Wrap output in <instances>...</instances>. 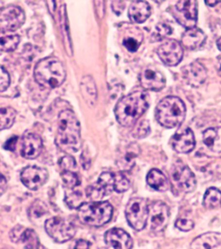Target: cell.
Returning <instances> with one entry per match:
<instances>
[{"label":"cell","mask_w":221,"mask_h":249,"mask_svg":"<svg viewBox=\"0 0 221 249\" xmlns=\"http://www.w3.org/2000/svg\"><path fill=\"white\" fill-rule=\"evenodd\" d=\"M57 133L55 143L62 151L69 153L78 152L81 148V127L75 113L71 110H64L57 119Z\"/></svg>","instance_id":"obj_1"},{"label":"cell","mask_w":221,"mask_h":249,"mask_svg":"<svg viewBox=\"0 0 221 249\" xmlns=\"http://www.w3.org/2000/svg\"><path fill=\"white\" fill-rule=\"evenodd\" d=\"M182 76L187 84L199 88L207 79V70L205 67L199 62H193L189 65H187L182 69Z\"/></svg>","instance_id":"obj_17"},{"label":"cell","mask_w":221,"mask_h":249,"mask_svg":"<svg viewBox=\"0 0 221 249\" xmlns=\"http://www.w3.org/2000/svg\"><path fill=\"white\" fill-rule=\"evenodd\" d=\"M217 70L221 76V55L218 56V59H217Z\"/></svg>","instance_id":"obj_47"},{"label":"cell","mask_w":221,"mask_h":249,"mask_svg":"<svg viewBox=\"0 0 221 249\" xmlns=\"http://www.w3.org/2000/svg\"><path fill=\"white\" fill-rule=\"evenodd\" d=\"M128 16L133 23L141 24L151 16V6L143 0H134L129 6Z\"/></svg>","instance_id":"obj_23"},{"label":"cell","mask_w":221,"mask_h":249,"mask_svg":"<svg viewBox=\"0 0 221 249\" xmlns=\"http://www.w3.org/2000/svg\"><path fill=\"white\" fill-rule=\"evenodd\" d=\"M205 2L209 6H215L221 2V0H205Z\"/></svg>","instance_id":"obj_46"},{"label":"cell","mask_w":221,"mask_h":249,"mask_svg":"<svg viewBox=\"0 0 221 249\" xmlns=\"http://www.w3.org/2000/svg\"><path fill=\"white\" fill-rule=\"evenodd\" d=\"M43 148L42 140L35 133H26L22 140L21 154L26 159H35L41 154Z\"/></svg>","instance_id":"obj_20"},{"label":"cell","mask_w":221,"mask_h":249,"mask_svg":"<svg viewBox=\"0 0 221 249\" xmlns=\"http://www.w3.org/2000/svg\"><path fill=\"white\" fill-rule=\"evenodd\" d=\"M194 226H195L194 222L187 218H179L175 223V227L178 230H180V231H184V232H188L190 230H193Z\"/></svg>","instance_id":"obj_39"},{"label":"cell","mask_w":221,"mask_h":249,"mask_svg":"<svg viewBox=\"0 0 221 249\" xmlns=\"http://www.w3.org/2000/svg\"><path fill=\"white\" fill-rule=\"evenodd\" d=\"M113 212V206L107 201H93L78 207V217L89 227H102L111 221Z\"/></svg>","instance_id":"obj_5"},{"label":"cell","mask_w":221,"mask_h":249,"mask_svg":"<svg viewBox=\"0 0 221 249\" xmlns=\"http://www.w3.org/2000/svg\"><path fill=\"white\" fill-rule=\"evenodd\" d=\"M61 177H62V179H63V184L66 188L74 189V188L78 187L80 185L79 177L74 171L65 170V171L62 172Z\"/></svg>","instance_id":"obj_32"},{"label":"cell","mask_w":221,"mask_h":249,"mask_svg":"<svg viewBox=\"0 0 221 249\" xmlns=\"http://www.w3.org/2000/svg\"><path fill=\"white\" fill-rule=\"evenodd\" d=\"M207 37L205 33L196 27L187 29V31L181 37V44L186 49L195 51L203 46L206 42Z\"/></svg>","instance_id":"obj_21"},{"label":"cell","mask_w":221,"mask_h":249,"mask_svg":"<svg viewBox=\"0 0 221 249\" xmlns=\"http://www.w3.org/2000/svg\"><path fill=\"white\" fill-rule=\"evenodd\" d=\"M91 247V243L86 241V240H79L77 241L76 245H75V248L76 249H87V248H90Z\"/></svg>","instance_id":"obj_44"},{"label":"cell","mask_w":221,"mask_h":249,"mask_svg":"<svg viewBox=\"0 0 221 249\" xmlns=\"http://www.w3.org/2000/svg\"><path fill=\"white\" fill-rule=\"evenodd\" d=\"M169 208L162 201H156L149 206V218L151 228L155 232H163L169 222Z\"/></svg>","instance_id":"obj_12"},{"label":"cell","mask_w":221,"mask_h":249,"mask_svg":"<svg viewBox=\"0 0 221 249\" xmlns=\"http://www.w3.org/2000/svg\"><path fill=\"white\" fill-rule=\"evenodd\" d=\"M94 4L98 16L102 18L104 16V0H94Z\"/></svg>","instance_id":"obj_41"},{"label":"cell","mask_w":221,"mask_h":249,"mask_svg":"<svg viewBox=\"0 0 221 249\" xmlns=\"http://www.w3.org/2000/svg\"><path fill=\"white\" fill-rule=\"evenodd\" d=\"M46 233L53 241L65 243L75 236L76 229L73 224L61 216H54L45 222Z\"/></svg>","instance_id":"obj_8"},{"label":"cell","mask_w":221,"mask_h":249,"mask_svg":"<svg viewBox=\"0 0 221 249\" xmlns=\"http://www.w3.org/2000/svg\"><path fill=\"white\" fill-rule=\"evenodd\" d=\"M205 145L215 153H221V127L208 128L203 133Z\"/></svg>","instance_id":"obj_27"},{"label":"cell","mask_w":221,"mask_h":249,"mask_svg":"<svg viewBox=\"0 0 221 249\" xmlns=\"http://www.w3.org/2000/svg\"><path fill=\"white\" fill-rule=\"evenodd\" d=\"M66 69L63 63L55 57H46L37 63L34 76L38 84L44 89H55L66 80Z\"/></svg>","instance_id":"obj_3"},{"label":"cell","mask_w":221,"mask_h":249,"mask_svg":"<svg viewBox=\"0 0 221 249\" xmlns=\"http://www.w3.org/2000/svg\"><path fill=\"white\" fill-rule=\"evenodd\" d=\"M129 189V180L123 174H115V191L118 193L126 192Z\"/></svg>","instance_id":"obj_34"},{"label":"cell","mask_w":221,"mask_h":249,"mask_svg":"<svg viewBox=\"0 0 221 249\" xmlns=\"http://www.w3.org/2000/svg\"><path fill=\"white\" fill-rule=\"evenodd\" d=\"M176 21L187 29L194 28L198 20L197 0H179L172 11Z\"/></svg>","instance_id":"obj_9"},{"label":"cell","mask_w":221,"mask_h":249,"mask_svg":"<svg viewBox=\"0 0 221 249\" xmlns=\"http://www.w3.org/2000/svg\"><path fill=\"white\" fill-rule=\"evenodd\" d=\"M11 239L15 243L23 244V247L27 249H37L40 247L39 238L31 229L17 227L11 232Z\"/></svg>","instance_id":"obj_16"},{"label":"cell","mask_w":221,"mask_h":249,"mask_svg":"<svg viewBox=\"0 0 221 249\" xmlns=\"http://www.w3.org/2000/svg\"><path fill=\"white\" fill-rule=\"evenodd\" d=\"M113 191H115V174L102 172L97 183L86 189V195L93 201H101L104 196L110 195Z\"/></svg>","instance_id":"obj_11"},{"label":"cell","mask_w":221,"mask_h":249,"mask_svg":"<svg viewBox=\"0 0 221 249\" xmlns=\"http://www.w3.org/2000/svg\"><path fill=\"white\" fill-rule=\"evenodd\" d=\"M81 92L85 102L89 106L93 107L98 100V89L93 78L89 75H86L81 81Z\"/></svg>","instance_id":"obj_25"},{"label":"cell","mask_w":221,"mask_h":249,"mask_svg":"<svg viewBox=\"0 0 221 249\" xmlns=\"http://www.w3.org/2000/svg\"><path fill=\"white\" fill-rule=\"evenodd\" d=\"M18 43H20V36L0 30V52H14Z\"/></svg>","instance_id":"obj_28"},{"label":"cell","mask_w":221,"mask_h":249,"mask_svg":"<svg viewBox=\"0 0 221 249\" xmlns=\"http://www.w3.org/2000/svg\"><path fill=\"white\" fill-rule=\"evenodd\" d=\"M141 41H138L137 39H136V38L133 37H127L125 38L124 41H123V45L126 47V49L131 52V53H134L136 52L138 50L139 47V44H140Z\"/></svg>","instance_id":"obj_40"},{"label":"cell","mask_w":221,"mask_h":249,"mask_svg":"<svg viewBox=\"0 0 221 249\" xmlns=\"http://www.w3.org/2000/svg\"><path fill=\"white\" fill-rule=\"evenodd\" d=\"M104 241L110 248L129 249L132 248L133 242L130 235L122 229L115 228L105 233Z\"/></svg>","instance_id":"obj_19"},{"label":"cell","mask_w":221,"mask_h":249,"mask_svg":"<svg viewBox=\"0 0 221 249\" xmlns=\"http://www.w3.org/2000/svg\"><path fill=\"white\" fill-rule=\"evenodd\" d=\"M17 142V137H14L12 139H9L4 145V149L8 150V151H14L16 149V145Z\"/></svg>","instance_id":"obj_42"},{"label":"cell","mask_w":221,"mask_h":249,"mask_svg":"<svg viewBox=\"0 0 221 249\" xmlns=\"http://www.w3.org/2000/svg\"><path fill=\"white\" fill-rule=\"evenodd\" d=\"M196 147L194 132L190 128H187L176 132L172 138V148L180 154H187Z\"/></svg>","instance_id":"obj_18"},{"label":"cell","mask_w":221,"mask_h":249,"mask_svg":"<svg viewBox=\"0 0 221 249\" xmlns=\"http://www.w3.org/2000/svg\"><path fill=\"white\" fill-rule=\"evenodd\" d=\"M150 133V124L148 121H142L136 126V130L133 132L134 138L136 139H142L146 138Z\"/></svg>","instance_id":"obj_36"},{"label":"cell","mask_w":221,"mask_h":249,"mask_svg":"<svg viewBox=\"0 0 221 249\" xmlns=\"http://www.w3.org/2000/svg\"><path fill=\"white\" fill-rule=\"evenodd\" d=\"M187 114L185 103L177 97H166L156 108V119L162 126L174 128L184 122Z\"/></svg>","instance_id":"obj_4"},{"label":"cell","mask_w":221,"mask_h":249,"mask_svg":"<svg viewBox=\"0 0 221 249\" xmlns=\"http://www.w3.org/2000/svg\"><path fill=\"white\" fill-rule=\"evenodd\" d=\"M139 153L140 150L137 143H130L129 146L124 149L123 153L119 156L117 160L118 167L123 171L130 170L134 165V160H136V158L139 155Z\"/></svg>","instance_id":"obj_24"},{"label":"cell","mask_w":221,"mask_h":249,"mask_svg":"<svg viewBox=\"0 0 221 249\" xmlns=\"http://www.w3.org/2000/svg\"><path fill=\"white\" fill-rule=\"evenodd\" d=\"M60 27H61V32L63 35V39H64V43L66 45V49L69 52V54H72V52H71L72 45H71L69 27H68V18H67L65 5H62L61 11H60Z\"/></svg>","instance_id":"obj_29"},{"label":"cell","mask_w":221,"mask_h":249,"mask_svg":"<svg viewBox=\"0 0 221 249\" xmlns=\"http://www.w3.org/2000/svg\"><path fill=\"white\" fill-rule=\"evenodd\" d=\"M217 47H218V50L221 52V37L217 40Z\"/></svg>","instance_id":"obj_48"},{"label":"cell","mask_w":221,"mask_h":249,"mask_svg":"<svg viewBox=\"0 0 221 249\" xmlns=\"http://www.w3.org/2000/svg\"><path fill=\"white\" fill-rule=\"evenodd\" d=\"M170 180L172 191L175 194L190 193L196 189L197 180L191 170L181 162L174 164L170 171Z\"/></svg>","instance_id":"obj_6"},{"label":"cell","mask_w":221,"mask_h":249,"mask_svg":"<svg viewBox=\"0 0 221 249\" xmlns=\"http://www.w3.org/2000/svg\"><path fill=\"white\" fill-rule=\"evenodd\" d=\"M139 82L143 89L159 91L165 88L166 79L162 72L153 67H149L140 73Z\"/></svg>","instance_id":"obj_15"},{"label":"cell","mask_w":221,"mask_h":249,"mask_svg":"<svg viewBox=\"0 0 221 249\" xmlns=\"http://www.w3.org/2000/svg\"><path fill=\"white\" fill-rule=\"evenodd\" d=\"M203 205L208 209H214L221 206V192L216 188H210L206 191Z\"/></svg>","instance_id":"obj_30"},{"label":"cell","mask_w":221,"mask_h":249,"mask_svg":"<svg viewBox=\"0 0 221 249\" xmlns=\"http://www.w3.org/2000/svg\"><path fill=\"white\" fill-rule=\"evenodd\" d=\"M47 5L50 7V11L51 14H53L54 9H55V0H46Z\"/></svg>","instance_id":"obj_45"},{"label":"cell","mask_w":221,"mask_h":249,"mask_svg":"<svg viewBox=\"0 0 221 249\" xmlns=\"http://www.w3.org/2000/svg\"><path fill=\"white\" fill-rule=\"evenodd\" d=\"M147 181L151 188L160 192H164L169 189V181L166 176L159 169H152L147 176Z\"/></svg>","instance_id":"obj_26"},{"label":"cell","mask_w":221,"mask_h":249,"mask_svg":"<svg viewBox=\"0 0 221 249\" xmlns=\"http://www.w3.org/2000/svg\"><path fill=\"white\" fill-rule=\"evenodd\" d=\"M7 189V180L3 175L0 174V196L3 195Z\"/></svg>","instance_id":"obj_43"},{"label":"cell","mask_w":221,"mask_h":249,"mask_svg":"<svg viewBox=\"0 0 221 249\" xmlns=\"http://www.w3.org/2000/svg\"><path fill=\"white\" fill-rule=\"evenodd\" d=\"M49 178V172L46 169L37 166H28L23 169L21 174L22 183L32 191L41 188Z\"/></svg>","instance_id":"obj_14"},{"label":"cell","mask_w":221,"mask_h":249,"mask_svg":"<svg viewBox=\"0 0 221 249\" xmlns=\"http://www.w3.org/2000/svg\"><path fill=\"white\" fill-rule=\"evenodd\" d=\"M158 55L163 63L173 67L181 62L184 56V49L178 41L169 39L160 45Z\"/></svg>","instance_id":"obj_13"},{"label":"cell","mask_w":221,"mask_h":249,"mask_svg":"<svg viewBox=\"0 0 221 249\" xmlns=\"http://www.w3.org/2000/svg\"><path fill=\"white\" fill-rule=\"evenodd\" d=\"M17 112L11 107H0V130L11 128L16 120Z\"/></svg>","instance_id":"obj_31"},{"label":"cell","mask_w":221,"mask_h":249,"mask_svg":"<svg viewBox=\"0 0 221 249\" xmlns=\"http://www.w3.org/2000/svg\"><path fill=\"white\" fill-rule=\"evenodd\" d=\"M25 23L23 9L16 5H8L0 9V30L13 32Z\"/></svg>","instance_id":"obj_10"},{"label":"cell","mask_w":221,"mask_h":249,"mask_svg":"<svg viewBox=\"0 0 221 249\" xmlns=\"http://www.w3.org/2000/svg\"><path fill=\"white\" fill-rule=\"evenodd\" d=\"M11 83V78H9L8 72L3 68L2 66H0V92L6 90Z\"/></svg>","instance_id":"obj_38"},{"label":"cell","mask_w":221,"mask_h":249,"mask_svg":"<svg viewBox=\"0 0 221 249\" xmlns=\"http://www.w3.org/2000/svg\"><path fill=\"white\" fill-rule=\"evenodd\" d=\"M65 201L70 208H78L83 203V197L80 192H73L67 195Z\"/></svg>","instance_id":"obj_35"},{"label":"cell","mask_w":221,"mask_h":249,"mask_svg":"<svg viewBox=\"0 0 221 249\" xmlns=\"http://www.w3.org/2000/svg\"><path fill=\"white\" fill-rule=\"evenodd\" d=\"M60 166L62 168L63 171L65 170H71L74 171L77 167L76 165V161L74 159V157L68 155V156H65L60 160Z\"/></svg>","instance_id":"obj_37"},{"label":"cell","mask_w":221,"mask_h":249,"mask_svg":"<svg viewBox=\"0 0 221 249\" xmlns=\"http://www.w3.org/2000/svg\"><path fill=\"white\" fill-rule=\"evenodd\" d=\"M172 33V29L166 25V24H159L155 31L153 32L152 35V40L153 41H159V40H163L164 38H166L167 36H169Z\"/></svg>","instance_id":"obj_33"},{"label":"cell","mask_w":221,"mask_h":249,"mask_svg":"<svg viewBox=\"0 0 221 249\" xmlns=\"http://www.w3.org/2000/svg\"><path fill=\"white\" fill-rule=\"evenodd\" d=\"M127 222L136 231H141L146 228L149 219L148 201L143 198L131 199L125 209Z\"/></svg>","instance_id":"obj_7"},{"label":"cell","mask_w":221,"mask_h":249,"mask_svg":"<svg viewBox=\"0 0 221 249\" xmlns=\"http://www.w3.org/2000/svg\"><path fill=\"white\" fill-rule=\"evenodd\" d=\"M149 95L145 90L136 89L122 98L116 108L115 115L122 126H132L149 108Z\"/></svg>","instance_id":"obj_2"},{"label":"cell","mask_w":221,"mask_h":249,"mask_svg":"<svg viewBox=\"0 0 221 249\" xmlns=\"http://www.w3.org/2000/svg\"><path fill=\"white\" fill-rule=\"evenodd\" d=\"M193 249H221V233L209 232L197 237L191 242Z\"/></svg>","instance_id":"obj_22"}]
</instances>
